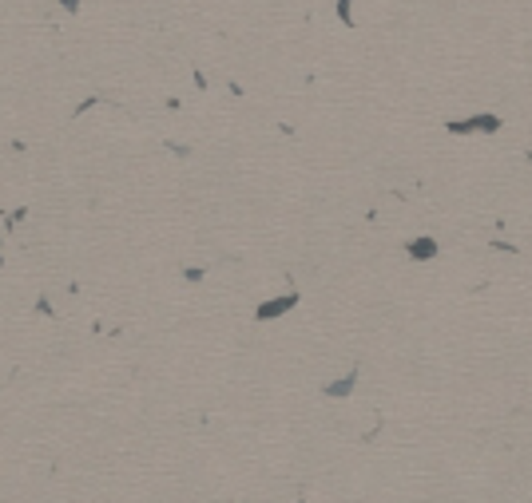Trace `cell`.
<instances>
[{
    "mask_svg": "<svg viewBox=\"0 0 532 503\" xmlns=\"http://www.w3.org/2000/svg\"><path fill=\"white\" fill-rule=\"evenodd\" d=\"M294 305H298V294H286V298H275V301H262V305H258L255 309V317L258 321H275V317H282V314H290Z\"/></svg>",
    "mask_w": 532,
    "mask_h": 503,
    "instance_id": "obj_2",
    "label": "cell"
},
{
    "mask_svg": "<svg viewBox=\"0 0 532 503\" xmlns=\"http://www.w3.org/2000/svg\"><path fill=\"white\" fill-rule=\"evenodd\" d=\"M60 8H64V12H76V8H80V0H60Z\"/></svg>",
    "mask_w": 532,
    "mask_h": 503,
    "instance_id": "obj_7",
    "label": "cell"
},
{
    "mask_svg": "<svg viewBox=\"0 0 532 503\" xmlns=\"http://www.w3.org/2000/svg\"><path fill=\"white\" fill-rule=\"evenodd\" d=\"M350 4H354V0H338V16H342V24H354V12H350Z\"/></svg>",
    "mask_w": 532,
    "mask_h": 503,
    "instance_id": "obj_5",
    "label": "cell"
},
{
    "mask_svg": "<svg viewBox=\"0 0 532 503\" xmlns=\"http://www.w3.org/2000/svg\"><path fill=\"white\" fill-rule=\"evenodd\" d=\"M36 314H44V317H52V305H48V298H40V301H36Z\"/></svg>",
    "mask_w": 532,
    "mask_h": 503,
    "instance_id": "obj_6",
    "label": "cell"
},
{
    "mask_svg": "<svg viewBox=\"0 0 532 503\" xmlns=\"http://www.w3.org/2000/svg\"><path fill=\"white\" fill-rule=\"evenodd\" d=\"M449 131H453V135H473V131H489V135H497V131H500V115H473V119H453Z\"/></svg>",
    "mask_w": 532,
    "mask_h": 503,
    "instance_id": "obj_1",
    "label": "cell"
},
{
    "mask_svg": "<svg viewBox=\"0 0 532 503\" xmlns=\"http://www.w3.org/2000/svg\"><path fill=\"white\" fill-rule=\"evenodd\" d=\"M357 377H362V369H350V373H346L342 380L326 384L322 393H326V396H350V393H354V384H357Z\"/></svg>",
    "mask_w": 532,
    "mask_h": 503,
    "instance_id": "obj_4",
    "label": "cell"
},
{
    "mask_svg": "<svg viewBox=\"0 0 532 503\" xmlns=\"http://www.w3.org/2000/svg\"><path fill=\"white\" fill-rule=\"evenodd\" d=\"M405 254H409L413 262H433V258H437V242L429 234H425V238H413V242H405Z\"/></svg>",
    "mask_w": 532,
    "mask_h": 503,
    "instance_id": "obj_3",
    "label": "cell"
}]
</instances>
